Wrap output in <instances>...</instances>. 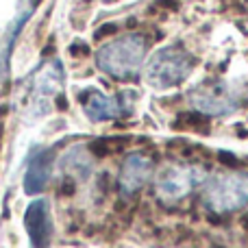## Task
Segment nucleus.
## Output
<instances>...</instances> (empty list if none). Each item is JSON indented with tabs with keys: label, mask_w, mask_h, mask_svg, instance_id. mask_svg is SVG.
<instances>
[{
	"label": "nucleus",
	"mask_w": 248,
	"mask_h": 248,
	"mask_svg": "<svg viewBox=\"0 0 248 248\" xmlns=\"http://www.w3.org/2000/svg\"><path fill=\"white\" fill-rule=\"evenodd\" d=\"M146 55V37L140 33H128L105 44L96 52V65L105 74L116 78L135 77Z\"/></svg>",
	"instance_id": "1"
},
{
	"label": "nucleus",
	"mask_w": 248,
	"mask_h": 248,
	"mask_svg": "<svg viewBox=\"0 0 248 248\" xmlns=\"http://www.w3.org/2000/svg\"><path fill=\"white\" fill-rule=\"evenodd\" d=\"M194 63L196 59L185 48L166 46L148 59V65L144 70V81L153 90H168V87L183 83L192 74Z\"/></svg>",
	"instance_id": "2"
},
{
	"label": "nucleus",
	"mask_w": 248,
	"mask_h": 248,
	"mask_svg": "<svg viewBox=\"0 0 248 248\" xmlns=\"http://www.w3.org/2000/svg\"><path fill=\"white\" fill-rule=\"evenodd\" d=\"M202 202L214 214H231L248 205V174L224 172L205 181Z\"/></svg>",
	"instance_id": "3"
},
{
	"label": "nucleus",
	"mask_w": 248,
	"mask_h": 248,
	"mask_svg": "<svg viewBox=\"0 0 248 248\" xmlns=\"http://www.w3.org/2000/svg\"><path fill=\"white\" fill-rule=\"evenodd\" d=\"M242 94L231 83H202L189 92V103L202 116H229L240 107Z\"/></svg>",
	"instance_id": "4"
},
{
	"label": "nucleus",
	"mask_w": 248,
	"mask_h": 248,
	"mask_svg": "<svg viewBox=\"0 0 248 248\" xmlns=\"http://www.w3.org/2000/svg\"><path fill=\"white\" fill-rule=\"evenodd\" d=\"M205 181V170L201 166H181V163H168L157 174V196L163 202H176L185 198L198 183Z\"/></svg>",
	"instance_id": "5"
},
{
	"label": "nucleus",
	"mask_w": 248,
	"mask_h": 248,
	"mask_svg": "<svg viewBox=\"0 0 248 248\" xmlns=\"http://www.w3.org/2000/svg\"><path fill=\"white\" fill-rule=\"evenodd\" d=\"M24 227L31 237L33 248H48L52 240V218H50V205L44 198L33 201L26 207L24 214Z\"/></svg>",
	"instance_id": "6"
},
{
	"label": "nucleus",
	"mask_w": 248,
	"mask_h": 248,
	"mask_svg": "<svg viewBox=\"0 0 248 248\" xmlns=\"http://www.w3.org/2000/svg\"><path fill=\"white\" fill-rule=\"evenodd\" d=\"M153 174V161L140 153H133L124 159L118 176V187L122 196H135Z\"/></svg>",
	"instance_id": "7"
},
{
	"label": "nucleus",
	"mask_w": 248,
	"mask_h": 248,
	"mask_svg": "<svg viewBox=\"0 0 248 248\" xmlns=\"http://www.w3.org/2000/svg\"><path fill=\"white\" fill-rule=\"evenodd\" d=\"M52 155L50 148H39L31 155L29 159V168H26L24 174V192L35 196V194L44 192V187L48 185V179H50L52 172Z\"/></svg>",
	"instance_id": "8"
},
{
	"label": "nucleus",
	"mask_w": 248,
	"mask_h": 248,
	"mask_svg": "<svg viewBox=\"0 0 248 248\" xmlns=\"http://www.w3.org/2000/svg\"><path fill=\"white\" fill-rule=\"evenodd\" d=\"M81 103H83V111L90 118L92 122H103V120H116L122 113V105L118 98L107 96L103 92L96 90H87L81 94Z\"/></svg>",
	"instance_id": "9"
},
{
	"label": "nucleus",
	"mask_w": 248,
	"mask_h": 248,
	"mask_svg": "<svg viewBox=\"0 0 248 248\" xmlns=\"http://www.w3.org/2000/svg\"><path fill=\"white\" fill-rule=\"evenodd\" d=\"M63 83V65L59 61H50V63L42 65L37 74L33 77V96L35 103H42L48 96L57 94Z\"/></svg>",
	"instance_id": "10"
},
{
	"label": "nucleus",
	"mask_w": 248,
	"mask_h": 248,
	"mask_svg": "<svg viewBox=\"0 0 248 248\" xmlns=\"http://www.w3.org/2000/svg\"><path fill=\"white\" fill-rule=\"evenodd\" d=\"M61 166H63V172L65 176H74V179H87L92 172V159L90 155L85 153L83 146H74L72 150L63 155L61 159Z\"/></svg>",
	"instance_id": "11"
},
{
	"label": "nucleus",
	"mask_w": 248,
	"mask_h": 248,
	"mask_svg": "<svg viewBox=\"0 0 248 248\" xmlns=\"http://www.w3.org/2000/svg\"><path fill=\"white\" fill-rule=\"evenodd\" d=\"M174 128H185V131H198V133H209V122L201 116V113H183L179 116V122H174Z\"/></svg>",
	"instance_id": "12"
},
{
	"label": "nucleus",
	"mask_w": 248,
	"mask_h": 248,
	"mask_svg": "<svg viewBox=\"0 0 248 248\" xmlns=\"http://www.w3.org/2000/svg\"><path fill=\"white\" fill-rule=\"evenodd\" d=\"M70 55L72 57H87L90 55V48H87V44H83V42H74L72 46H70Z\"/></svg>",
	"instance_id": "13"
},
{
	"label": "nucleus",
	"mask_w": 248,
	"mask_h": 248,
	"mask_svg": "<svg viewBox=\"0 0 248 248\" xmlns=\"http://www.w3.org/2000/svg\"><path fill=\"white\" fill-rule=\"evenodd\" d=\"M218 159L224 163V166H231V168H235L237 166V159H235V155H231V153H218Z\"/></svg>",
	"instance_id": "14"
},
{
	"label": "nucleus",
	"mask_w": 248,
	"mask_h": 248,
	"mask_svg": "<svg viewBox=\"0 0 248 248\" xmlns=\"http://www.w3.org/2000/svg\"><path fill=\"white\" fill-rule=\"evenodd\" d=\"M116 24H105V26H100L98 31H96V37H105V35H111V33H116Z\"/></svg>",
	"instance_id": "15"
}]
</instances>
